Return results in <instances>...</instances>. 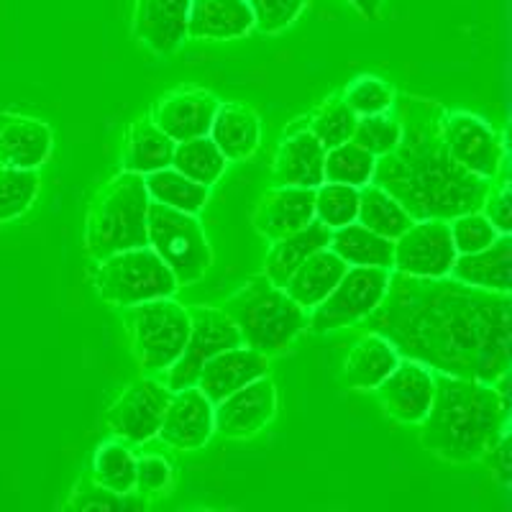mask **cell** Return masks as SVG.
<instances>
[{
    "instance_id": "obj_1",
    "label": "cell",
    "mask_w": 512,
    "mask_h": 512,
    "mask_svg": "<svg viewBox=\"0 0 512 512\" xmlns=\"http://www.w3.org/2000/svg\"><path fill=\"white\" fill-rule=\"evenodd\" d=\"M364 320L402 359L420 361L431 372L489 384L510 374V292L479 290L454 277L390 272L382 303Z\"/></svg>"
},
{
    "instance_id": "obj_2",
    "label": "cell",
    "mask_w": 512,
    "mask_h": 512,
    "mask_svg": "<svg viewBox=\"0 0 512 512\" xmlns=\"http://www.w3.org/2000/svg\"><path fill=\"white\" fill-rule=\"evenodd\" d=\"M400 141L374 162L372 182L387 190L413 221L451 218L479 210L489 180L474 177L454 162L443 141L446 108L423 95H395Z\"/></svg>"
},
{
    "instance_id": "obj_3",
    "label": "cell",
    "mask_w": 512,
    "mask_h": 512,
    "mask_svg": "<svg viewBox=\"0 0 512 512\" xmlns=\"http://www.w3.org/2000/svg\"><path fill=\"white\" fill-rule=\"evenodd\" d=\"M425 451L451 464H469L510 433V374L495 384L433 372L431 408L420 420Z\"/></svg>"
},
{
    "instance_id": "obj_4",
    "label": "cell",
    "mask_w": 512,
    "mask_h": 512,
    "mask_svg": "<svg viewBox=\"0 0 512 512\" xmlns=\"http://www.w3.org/2000/svg\"><path fill=\"white\" fill-rule=\"evenodd\" d=\"M239 328L241 341L264 356L285 354L308 328V310L292 300L285 287H277L267 274H256L221 305Z\"/></svg>"
},
{
    "instance_id": "obj_5",
    "label": "cell",
    "mask_w": 512,
    "mask_h": 512,
    "mask_svg": "<svg viewBox=\"0 0 512 512\" xmlns=\"http://www.w3.org/2000/svg\"><path fill=\"white\" fill-rule=\"evenodd\" d=\"M146 210L149 192L144 177L123 172L95 195L85 218V251L90 259H103L123 249L146 246Z\"/></svg>"
},
{
    "instance_id": "obj_6",
    "label": "cell",
    "mask_w": 512,
    "mask_h": 512,
    "mask_svg": "<svg viewBox=\"0 0 512 512\" xmlns=\"http://www.w3.org/2000/svg\"><path fill=\"white\" fill-rule=\"evenodd\" d=\"M123 326L139 367L146 374H162L185 349L190 336V313L172 297H159L123 308Z\"/></svg>"
},
{
    "instance_id": "obj_7",
    "label": "cell",
    "mask_w": 512,
    "mask_h": 512,
    "mask_svg": "<svg viewBox=\"0 0 512 512\" xmlns=\"http://www.w3.org/2000/svg\"><path fill=\"white\" fill-rule=\"evenodd\" d=\"M172 269L159 259L152 246H136L98 259L95 269V290L108 305H128L172 297L177 292Z\"/></svg>"
},
{
    "instance_id": "obj_8",
    "label": "cell",
    "mask_w": 512,
    "mask_h": 512,
    "mask_svg": "<svg viewBox=\"0 0 512 512\" xmlns=\"http://www.w3.org/2000/svg\"><path fill=\"white\" fill-rule=\"evenodd\" d=\"M146 246H152L172 269L177 285L200 282L213 262L208 236L198 218L154 200H149L146 210Z\"/></svg>"
},
{
    "instance_id": "obj_9",
    "label": "cell",
    "mask_w": 512,
    "mask_h": 512,
    "mask_svg": "<svg viewBox=\"0 0 512 512\" xmlns=\"http://www.w3.org/2000/svg\"><path fill=\"white\" fill-rule=\"evenodd\" d=\"M392 269L382 267H349L338 285L328 292L308 313L310 333H331L338 328L361 323L382 303Z\"/></svg>"
},
{
    "instance_id": "obj_10",
    "label": "cell",
    "mask_w": 512,
    "mask_h": 512,
    "mask_svg": "<svg viewBox=\"0 0 512 512\" xmlns=\"http://www.w3.org/2000/svg\"><path fill=\"white\" fill-rule=\"evenodd\" d=\"M187 313H190V336H187L180 359L167 369V379H164L172 392L185 390L198 382L205 361L231 346L244 344L239 328L233 326V320L221 308L195 305V308H187Z\"/></svg>"
},
{
    "instance_id": "obj_11",
    "label": "cell",
    "mask_w": 512,
    "mask_h": 512,
    "mask_svg": "<svg viewBox=\"0 0 512 512\" xmlns=\"http://www.w3.org/2000/svg\"><path fill=\"white\" fill-rule=\"evenodd\" d=\"M443 141L448 154L459 167L482 180H495L502 164L507 162V149L502 134L474 113L456 111L443 118Z\"/></svg>"
},
{
    "instance_id": "obj_12",
    "label": "cell",
    "mask_w": 512,
    "mask_h": 512,
    "mask_svg": "<svg viewBox=\"0 0 512 512\" xmlns=\"http://www.w3.org/2000/svg\"><path fill=\"white\" fill-rule=\"evenodd\" d=\"M169 397H172V390L164 382H159V379H134L108 408L105 423H108L113 436L121 438V441H152L159 433Z\"/></svg>"
},
{
    "instance_id": "obj_13",
    "label": "cell",
    "mask_w": 512,
    "mask_h": 512,
    "mask_svg": "<svg viewBox=\"0 0 512 512\" xmlns=\"http://www.w3.org/2000/svg\"><path fill=\"white\" fill-rule=\"evenodd\" d=\"M456 249L443 218H423L410 223L395 239L392 272L408 277H448L454 267Z\"/></svg>"
},
{
    "instance_id": "obj_14",
    "label": "cell",
    "mask_w": 512,
    "mask_h": 512,
    "mask_svg": "<svg viewBox=\"0 0 512 512\" xmlns=\"http://www.w3.org/2000/svg\"><path fill=\"white\" fill-rule=\"evenodd\" d=\"M274 415H277V387L267 374L213 405L216 431L223 438L256 436L272 423Z\"/></svg>"
},
{
    "instance_id": "obj_15",
    "label": "cell",
    "mask_w": 512,
    "mask_h": 512,
    "mask_svg": "<svg viewBox=\"0 0 512 512\" xmlns=\"http://www.w3.org/2000/svg\"><path fill=\"white\" fill-rule=\"evenodd\" d=\"M384 415L397 423H420L431 408L433 400V372L420 361L402 359L382 382L374 387Z\"/></svg>"
},
{
    "instance_id": "obj_16",
    "label": "cell",
    "mask_w": 512,
    "mask_h": 512,
    "mask_svg": "<svg viewBox=\"0 0 512 512\" xmlns=\"http://www.w3.org/2000/svg\"><path fill=\"white\" fill-rule=\"evenodd\" d=\"M213 433H216L213 402L195 384L172 392L157 438L177 451H198L213 438Z\"/></svg>"
},
{
    "instance_id": "obj_17",
    "label": "cell",
    "mask_w": 512,
    "mask_h": 512,
    "mask_svg": "<svg viewBox=\"0 0 512 512\" xmlns=\"http://www.w3.org/2000/svg\"><path fill=\"white\" fill-rule=\"evenodd\" d=\"M218 105L221 100L210 90L180 88L162 95L154 103L152 121L177 144V141L195 139V136H208Z\"/></svg>"
},
{
    "instance_id": "obj_18",
    "label": "cell",
    "mask_w": 512,
    "mask_h": 512,
    "mask_svg": "<svg viewBox=\"0 0 512 512\" xmlns=\"http://www.w3.org/2000/svg\"><path fill=\"white\" fill-rule=\"evenodd\" d=\"M315 218V190L310 187L277 185L264 192L254 210V228L267 241L295 233Z\"/></svg>"
},
{
    "instance_id": "obj_19",
    "label": "cell",
    "mask_w": 512,
    "mask_h": 512,
    "mask_svg": "<svg viewBox=\"0 0 512 512\" xmlns=\"http://www.w3.org/2000/svg\"><path fill=\"white\" fill-rule=\"evenodd\" d=\"M267 369L269 356L249 349L246 344L231 346V349L221 351V354H216L213 359L205 361L195 387L216 405V402H221L223 397L236 392L239 387H244V384L264 377Z\"/></svg>"
},
{
    "instance_id": "obj_20",
    "label": "cell",
    "mask_w": 512,
    "mask_h": 512,
    "mask_svg": "<svg viewBox=\"0 0 512 512\" xmlns=\"http://www.w3.org/2000/svg\"><path fill=\"white\" fill-rule=\"evenodd\" d=\"M323 162H326V146L320 144L308 126H292L282 136L274 157V185L310 187L315 190L323 185Z\"/></svg>"
},
{
    "instance_id": "obj_21",
    "label": "cell",
    "mask_w": 512,
    "mask_h": 512,
    "mask_svg": "<svg viewBox=\"0 0 512 512\" xmlns=\"http://www.w3.org/2000/svg\"><path fill=\"white\" fill-rule=\"evenodd\" d=\"M52 128L24 113H0V167L39 169L52 154Z\"/></svg>"
},
{
    "instance_id": "obj_22",
    "label": "cell",
    "mask_w": 512,
    "mask_h": 512,
    "mask_svg": "<svg viewBox=\"0 0 512 512\" xmlns=\"http://www.w3.org/2000/svg\"><path fill=\"white\" fill-rule=\"evenodd\" d=\"M190 0H136L134 36L154 54H169L187 39Z\"/></svg>"
},
{
    "instance_id": "obj_23",
    "label": "cell",
    "mask_w": 512,
    "mask_h": 512,
    "mask_svg": "<svg viewBox=\"0 0 512 512\" xmlns=\"http://www.w3.org/2000/svg\"><path fill=\"white\" fill-rule=\"evenodd\" d=\"M254 31L246 0H190L187 36L195 41L244 39Z\"/></svg>"
},
{
    "instance_id": "obj_24",
    "label": "cell",
    "mask_w": 512,
    "mask_h": 512,
    "mask_svg": "<svg viewBox=\"0 0 512 512\" xmlns=\"http://www.w3.org/2000/svg\"><path fill=\"white\" fill-rule=\"evenodd\" d=\"M448 277L479 290L510 292L512 285V236L500 233L495 241L472 254H456Z\"/></svg>"
},
{
    "instance_id": "obj_25",
    "label": "cell",
    "mask_w": 512,
    "mask_h": 512,
    "mask_svg": "<svg viewBox=\"0 0 512 512\" xmlns=\"http://www.w3.org/2000/svg\"><path fill=\"white\" fill-rule=\"evenodd\" d=\"M208 136L216 141L228 162H244L259 149L262 121L246 103H221Z\"/></svg>"
},
{
    "instance_id": "obj_26",
    "label": "cell",
    "mask_w": 512,
    "mask_h": 512,
    "mask_svg": "<svg viewBox=\"0 0 512 512\" xmlns=\"http://www.w3.org/2000/svg\"><path fill=\"white\" fill-rule=\"evenodd\" d=\"M397 361H400V354L395 346L379 333L367 331L361 338H356L344 359L346 387L372 392L397 367Z\"/></svg>"
},
{
    "instance_id": "obj_27",
    "label": "cell",
    "mask_w": 512,
    "mask_h": 512,
    "mask_svg": "<svg viewBox=\"0 0 512 512\" xmlns=\"http://www.w3.org/2000/svg\"><path fill=\"white\" fill-rule=\"evenodd\" d=\"M172 154H175V141L152 121V116H141L128 126L123 136L121 169L144 177L149 172L169 167Z\"/></svg>"
},
{
    "instance_id": "obj_28",
    "label": "cell",
    "mask_w": 512,
    "mask_h": 512,
    "mask_svg": "<svg viewBox=\"0 0 512 512\" xmlns=\"http://www.w3.org/2000/svg\"><path fill=\"white\" fill-rule=\"evenodd\" d=\"M346 269H349V264L341 256L333 254L328 246L318 249L290 274V280L285 282V292L300 308L310 313L338 285Z\"/></svg>"
},
{
    "instance_id": "obj_29",
    "label": "cell",
    "mask_w": 512,
    "mask_h": 512,
    "mask_svg": "<svg viewBox=\"0 0 512 512\" xmlns=\"http://www.w3.org/2000/svg\"><path fill=\"white\" fill-rule=\"evenodd\" d=\"M328 241H331V228L323 226L320 221H310L308 226L300 228L295 233H287L282 239L272 241L267 251V259H264V274L277 287H285V282L290 280V274L295 272L300 264L308 259L310 254H315L318 249H326Z\"/></svg>"
},
{
    "instance_id": "obj_30",
    "label": "cell",
    "mask_w": 512,
    "mask_h": 512,
    "mask_svg": "<svg viewBox=\"0 0 512 512\" xmlns=\"http://www.w3.org/2000/svg\"><path fill=\"white\" fill-rule=\"evenodd\" d=\"M328 249L341 256L349 267H382L392 269V251L395 241L384 239L372 228L361 226L359 221L333 228Z\"/></svg>"
},
{
    "instance_id": "obj_31",
    "label": "cell",
    "mask_w": 512,
    "mask_h": 512,
    "mask_svg": "<svg viewBox=\"0 0 512 512\" xmlns=\"http://www.w3.org/2000/svg\"><path fill=\"white\" fill-rule=\"evenodd\" d=\"M144 185L149 192V200L182 210V213H192V216H198L210 198V187L185 177L172 164L144 175Z\"/></svg>"
},
{
    "instance_id": "obj_32",
    "label": "cell",
    "mask_w": 512,
    "mask_h": 512,
    "mask_svg": "<svg viewBox=\"0 0 512 512\" xmlns=\"http://www.w3.org/2000/svg\"><path fill=\"white\" fill-rule=\"evenodd\" d=\"M356 221L361 226L372 228L374 233H379L384 239L395 241L402 231H408L410 223H413V216L392 198L390 192L382 190L374 182H369V185L359 187Z\"/></svg>"
},
{
    "instance_id": "obj_33",
    "label": "cell",
    "mask_w": 512,
    "mask_h": 512,
    "mask_svg": "<svg viewBox=\"0 0 512 512\" xmlns=\"http://www.w3.org/2000/svg\"><path fill=\"white\" fill-rule=\"evenodd\" d=\"M172 167L200 185L213 187L226 172L228 159L210 136H195V139L177 141Z\"/></svg>"
},
{
    "instance_id": "obj_34",
    "label": "cell",
    "mask_w": 512,
    "mask_h": 512,
    "mask_svg": "<svg viewBox=\"0 0 512 512\" xmlns=\"http://www.w3.org/2000/svg\"><path fill=\"white\" fill-rule=\"evenodd\" d=\"M90 477L103 487L118 492V495H131L136 482V454L121 438L100 443L93 456Z\"/></svg>"
},
{
    "instance_id": "obj_35",
    "label": "cell",
    "mask_w": 512,
    "mask_h": 512,
    "mask_svg": "<svg viewBox=\"0 0 512 512\" xmlns=\"http://www.w3.org/2000/svg\"><path fill=\"white\" fill-rule=\"evenodd\" d=\"M374 162L377 157L369 154L364 146L356 144L354 139L336 144L326 149V162H323V180L338 182V185L364 187L372 182Z\"/></svg>"
},
{
    "instance_id": "obj_36",
    "label": "cell",
    "mask_w": 512,
    "mask_h": 512,
    "mask_svg": "<svg viewBox=\"0 0 512 512\" xmlns=\"http://www.w3.org/2000/svg\"><path fill=\"white\" fill-rule=\"evenodd\" d=\"M356 121H359V116L344 103L341 93H336L331 95V98L323 100V103L305 118V126H308V131L320 141V144L326 146V149H331V146L344 144V141H349L351 136H354Z\"/></svg>"
},
{
    "instance_id": "obj_37",
    "label": "cell",
    "mask_w": 512,
    "mask_h": 512,
    "mask_svg": "<svg viewBox=\"0 0 512 512\" xmlns=\"http://www.w3.org/2000/svg\"><path fill=\"white\" fill-rule=\"evenodd\" d=\"M39 172L36 169L0 167V223L24 216L39 195Z\"/></svg>"
},
{
    "instance_id": "obj_38",
    "label": "cell",
    "mask_w": 512,
    "mask_h": 512,
    "mask_svg": "<svg viewBox=\"0 0 512 512\" xmlns=\"http://www.w3.org/2000/svg\"><path fill=\"white\" fill-rule=\"evenodd\" d=\"M356 210H359V187L338 185V182H323L315 187V221L331 231L354 223Z\"/></svg>"
},
{
    "instance_id": "obj_39",
    "label": "cell",
    "mask_w": 512,
    "mask_h": 512,
    "mask_svg": "<svg viewBox=\"0 0 512 512\" xmlns=\"http://www.w3.org/2000/svg\"><path fill=\"white\" fill-rule=\"evenodd\" d=\"M395 95V88L382 77L361 75L354 82H349V88L341 93V98L356 116H374V113L390 111Z\"/></svg>"
},
{
    "instance_id": "obj_40",
    "label": "cell",
    "mask_w": 512,
    "mask_h": 512,
    "mask_svg": "<svg viewBox=\"0 0 512 512\" xmlns=\"http://www.w3.org/2000/svg\"><path fill=\"white\" fill-rule=\"evenodd\" d=\"M351 139L374 157H382V154L392 152L400 141V118L392 108L384 113H374V116H359Z\"/></svg>"
},
{
    "instance_id": "obj_41",
    "label": "cell",
    "mask_w": 512,
    "mask_h": 512,
    "mask_svg": "<svg viewBox=\"0 0 512 512\" xmlns=\"http://www.w3.org/2000/svg\"><path fill=\"white\" fill-rule=\"evenodd\" d=\"M67 510H123V507H146V500H134L131 495H118L113 489L103 487L93 477H85L75 484L70 500L64 502Z\"/></svg>"
},
{
    "instance_id": "obj_42",
    "label": "cell",
    "mask_w": 512,
    "mask_h": 512,
    "mask_svg": "<svg viewBox=\"0 0 512 512\" xmlns=\"http://www.w3.org/2000/svg\"><path fill=\"white\" fill-rule=\"evenodd\" d=\"M448 231H451V241H454L456 254H472V251L484 249L500 236L489 218L484 216L482 210H469L461 216L448 221Z\"/></svg>"
},
{
    "instance_id": "obj_43",
    "label": "cell",
    "mask_w": 512,
    "mask_h": 512,
    "mask_svg": "<svg viewBox=\"0 0 512 512\" xmlns=\"http://www.w3.org/2000/svg\"><path fill=\"white\" fill-rule=\"evenodd\" d=\"M172 484H175V466L164 456H136L134 492L141 500H157V497L169 495Z\"/></svg>"
},
{
    "instance_id": "obj_44",
    "label": "cell",
    "mask_w": 512,
    "mask_h": 512,
    "mask_svg": "<svg viewBox=\"0 0 512 512\" xmlns=\"http://www.w3.org/2000/svg\"><path fill=\"white\" fill-rule=\"evenodd\" d=\"M254 16V29L262 34H280L297 21L308 0H246Z\"/></svg>"
},
{
    "instance_id": "obj_45",
    "label": "cell",
    "mask_w": 512,
    "mask_h": 512,
    "mask_svg": "<svg viewBox=\"0 0 512 512\" xmlns=\"http://www.w3.org/2000/svg\"><path fill=\"white\" fill-rule=\"evenodd\" d=\"M489 223L500 233L512 231V200H510V175H507V162L497 172L495 180H489V190L484 195V203L479 208Z\"/></svg>"
},
{
    "instance_id": "obj_46",
    "label": "cell",
    "mask_w": 512,
    "mask_h": 512,
    "mask_svg": "<svg viewBox=\"0 0 512 512\" xmlns=\"http://www.w3.org/2000/svg\"><path fill=\"white\" fill-rule=\"evenodd\" d=\"M482 459L489 464V469H492V474H495V477H497V482H500L502 487H507V484H510V477H512L510 433H505V436L497 438V441L492 443V448H489V451L482 456Z\"/></svg>"
},
{
    "instance_id": "obj_47",
    "label": "cell",
    "mask_w": 512,
    "mask_h": 512,
    "mask_svg": "<svg viewBox=\"0 0 512 512\" xmlns=\"http://www.w3.org/2000/svg\"><path fill=\"white\" fill-rule=\"evenodd\" d=\"M349 6L356 8L361 18H367V21H377L379 13H382L384 0H346Z\"/></svg>"
}]
</instances>
